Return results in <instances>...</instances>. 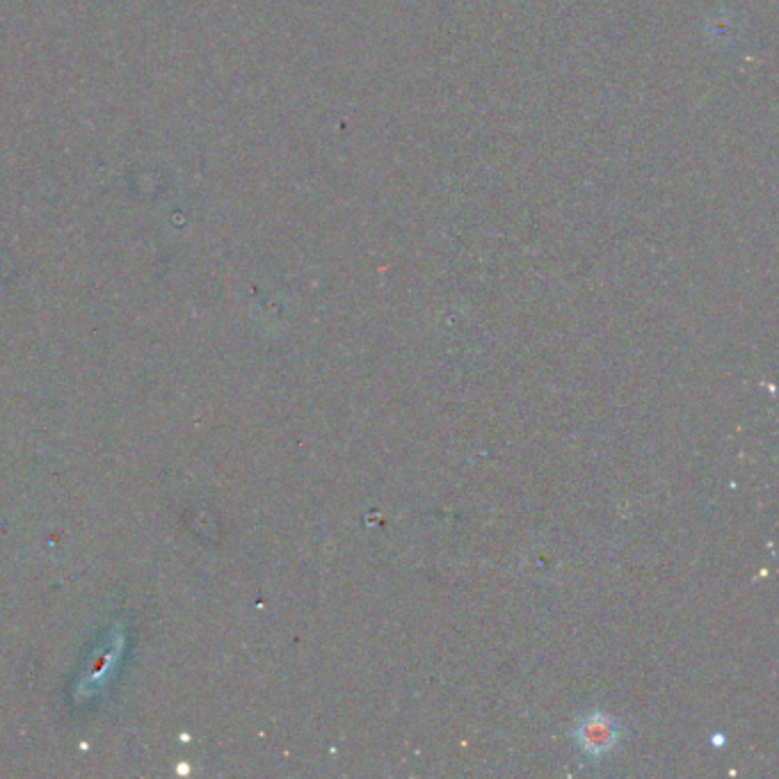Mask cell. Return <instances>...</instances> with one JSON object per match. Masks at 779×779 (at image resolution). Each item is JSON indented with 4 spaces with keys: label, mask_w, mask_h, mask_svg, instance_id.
<instances>
[{
    "label": "cell",
    "mask_w": 779,
    "mask_h": 779,
    "mask_svg": "<svg viewBox=\"0 0 779 779\" xmlns=\"http://www.w3.org/2000/svg\"><path fill=\"white\" fill-rule=\"evenodd\" d=\"M617 741V727L615 722L601 716V713H592L590 718H585L578 727V745L590 754H604L613 748Z\"/></svg>",
    "instance_id": "cell-1"
}]
</instances>
